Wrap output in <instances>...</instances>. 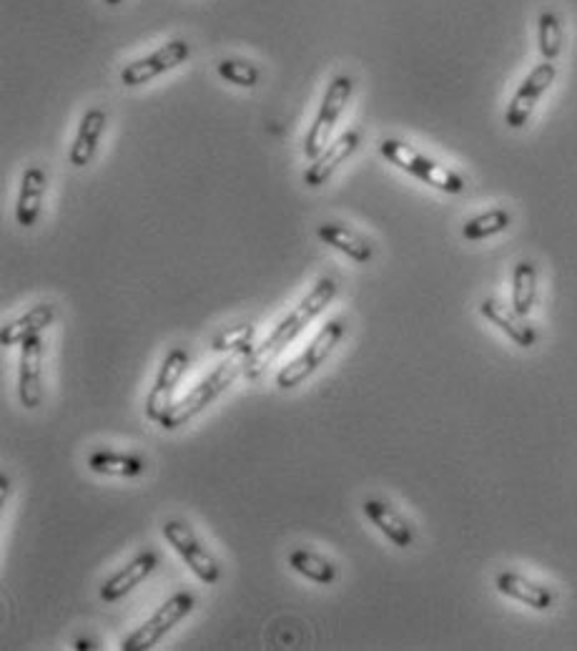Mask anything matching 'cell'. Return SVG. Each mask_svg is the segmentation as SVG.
Masks as SVG:
<instances>
[{"label": "cell", "mask_w": 577, "mask_h": 651, "mask_svg": "<svg viewBox=\"0 0 577 651\" xmlns=\"http://www.w3.org/2000/svg\"><path fill=\"white\" fill-rule=\"evenodd\" d=\"M337 279L334 277H319L317 282L311 284V290L304 294V300L296 304V307L288 312V315L279 323L271 335L267 337L259 348H254V352L246 360V377H259L261 372L269 368V362H274L279 354H282L288 345H292L296 337H299L304 329H307L314 319L319 315H325V310L337 298Z\"/></svg>", "instance_id": "obj_1"}, {"label": "cell", "mask_w": 577, "mask_h": 651, "mask_svg": "<svg viewBox=\"0 0 577 651\" xmlns=\"http://www.w3.org/2000/svg\"><path fill=\"white\" fill-rule=\"evenodd\" d=\"M246 360H249V354L246 352L228 354L222 365H216L207 377L201 380V383L193 385L181 400H176L172 405V410L161 418L158 426L164 430H178L189 426L191 420H197L211 403L219 400V397H222L228 387L236 383V380L246 375Z\"/></svg>", "instance_id": "obj_2"}, {"label": "cell", "mask_w": 577, "mask_h": 651, "mask_svg": "<svg viewBox=\"0 0 577 651\" xmlns=\"http://www.w3.org/2000/svg\"><path fill=\"white\" fill-rule=\"evenodd\" d=\"M379 154L381 159H387L389 164L402 168L404 174L414 176L422 184L432 186V189L445 191V194H462L467 189V182L460 174L452 172L443 164H437L435 159L424 156L422 151H417L410 143L402 139H381L379 141Z\"/></svg>", "instance_id": "obj_3"}, {"label": "cell", "mask_w": 577, "mask_h": 651, "mask_svg": "<svg viewBox=\"0 0 577 651\" xmlns=\"http://www.w3.org/2000/svg\"><path fill=\"white\" fill-rule=\"evenodd\" d=\"M344 335H346L344 317H334L321 325L319 333L311 337L307 348L276 372V387H282V391H294V387H299L304 380H309L314 372L332 358V352L337 350V345L344 340Z\"/></svg>", "instance_id": "obj_4"}, {"label": "cell", "mask_w": 577, "mask_h": 651, "mask_svg": "<svg viewBox=\"0 0 577 651\" xmlns=\"http://www.w3.org/2000/svg\"><path fill=\"white\" fill-rule=\"evenodd\" d=\"M354 96V81L350 73H334L332 81L327 83L321 104L314 114V121L309 124L307 137H304V156L317 159L321 151L327 149V143L332 141V133L337 129L339 118H342L344 108L350 106Z\"/></svg>", "instance_id": "obj_5"}, {"label": "cell", "mask_w": 577, "mask_h": 651, "mask_svg": "<svg viewBox=\"0 0 577 651\" xmlns=\"http://www.w3.org/2000/svg\"><path fill=\"white\" fill-rule=\"evenodd\" d=\"M191 58V44L181 36L168 38L158 48L151 50L146 56L133 58V61L123 63L118 71V81L126 89H141L146 83L161 79V75L176 71L178 66H184Z\"/></svg>", "instance_id": "obj_6"}, {"label": "cell", "mask_w": 577, "mask_h": 651, "mask_svg": "<svg viewBox=\"0 0 577 651\" xmlns=\"http://www.w3.org/2000/svg\"><path fill=\"white\" fill-rule=\"evenodd\" d=\"M193 606H197V598H193V594H189V591H176V594L168 596L166 602L161 604L156 612L141 624L139 629L131 631L129 637L123 639L121 649L123 651L154 649L168 631L178 627V624H181L186 616L193 612Z\"/></svg>", "instance_id": "obj_7"}, {"label": "cell", "mask_w": 577, "mask_h": 651, "mask_svg": "<svg viewBox=\"0 0 577 651\" xmlns=\"http://www.w3.org/2000/svg\"><path fill=\"white\" fill-rule=\"evenodd\" d=\"M161 534H164L166 544L174 548L176 556L189 566L193 577H197L201 583H207V586L219 583V579H222V563H219L216 556L201 544L189 523L172 519L161 526Z\"/></svg>", "instance_id": "obj_8"}, {"label": "cell", "mask_w": 577, "mask_h": 651, "mask_svg": "<svg viewBox=\"0 0 577 651\" xmlns=\"http://www.w3.org/2000/svg\"><path fill=\"white\" fill-rule=\"evenodd\" d=\"M557 79V66L553 61H542L534 66V69L525 75L520 86L513 93L510 104L505 108V124L507 129L520 131L530 124V118L538 108L540 98L545 96Z\"/></svg>", "instance_id": "obj_9"}, {"label": "cell", "mask_w": 577, "mask_h": 651, "mask_svg": "<svg viewBox=\"0 0 577 651\" xmlns=\"http://www.w3.org/2000/svg\"><path fill=\"white\" fill-rule=\"evenodd\" d=\"M189 350L181 348V345L168 350L166 358L161 360L154 385H151L146 395V418L151 422H161V418L172 410V405L176 403L174 395L178 391V383H181L186 375V370H189Z\"/></svg>", "instance_id": "obj_10"}, {"label": "cell", "mask_w": 577, "mask_h": 651, "mask_svg": "<svg viewBox=\"0 0 577 651\" xmlns=\"http://www.w3.org/2000/svg\"><path fill=\"white\" fill-rule=\"evenodd\" d=\"M360 143H362V133L356 129L344 131L342 137L329 141L327 149L321 151L317 159H311L309 166L304 168V176H302L304 186H309V189H319V186L329 184V179H332V176L339 172V166L350 162V159L356 154Z\"/></svg>", "instance_id": "obj_11"}, {"label": "cell", "mask_w": 577, "mask_h": 651, "mask_svg": "<svg viewBox=\"0 0 577 651\" xmlns=\"http://www.w3.org/2000/svg\"><path fill=\"white\" fill-rule=\"evenodd\" d=\"M44 337L21 345L19 360V403L25 410H36L44 403Z\"/></svg>", "instance_id": "obj_12"}, {"label": "cell", "mask_w": 577, "mask_h": 651, "mask_svg": "<svg viewBox=\"0 0 577 651\" xmlns=\"http://www.w3.org/2000/svg\"><path fill=\"white\" fill-rule=\"evenodd\" d=\"M48 194V172L40 164H31L23 168L19 197H15V224L23 230H33L44 214Z\"/></svg>", "instance_id": "obj_13"}, {"label": "cell", "mask_w": 577, "mask_h": 651, "mask_svg": "<svg viewBox=\"0 0 577 651\" xmlns=\"http://www.w3.org/2000/svg\"><path fill=\"white\" fill-rule=\"evenodd\" d=\"M108 126V112L101 106H91L89 112H83L79 129H75V137L71 149H68V164L73 168H86L93 156L98 154L101 139H104Z\"/></svg>", "instance_id": "obj_14"}, {"label": "cell", "mask_w": 577, "mask_h": 651, "mask_svg": "<svg viewBox=\"0 0 577 651\" xmlns=\"http://www.w3.org/2000/svg\"><path fill=\"white\" fill-rule=\"evenodd\" d=\"M317 240L327 244L329 249L352 259L354 265H369L372 257H375V247H372L367 236H362L360 232L342 222H321L317 226Z\"/></svg>", "instance_id": "obj_15"}, {"label": "cell", "mask_w": 577, "mask_h": 651, "mask_svg": "<svg viewBox=\"0 0 577 651\" xmlns=\"http://www.w3.org/2000/svg\"><path fill=\"white\" fill-rule=\"evenodd\" d=\"M158 556L154 551H143L123 566L121 571H116L111 579H108L104 586H101V602L104 604H116L121 602L123 596H129L131 591L139 586V583L146 581L151 573L156 571Z\"/></svg>", "instance_id": "obj_16"}, {"label": "cell", "mask_w": 577, "mask_h": 651, "mask_svg": "<svg viewBox=\"0 0 577 651\" xmlns=\"http://www.w3.org/2000/svg\"><path fill=\"white\" fill-rule=\"evenodd\" d=\"M480 315L487 319V323L495 325L497 329L510 337V340L517 345V348L530 350L534 342H538V333L528 325V319L522 315H517L513 304H505L497 298H487L480 302Z\"/></svg>", "instance_id": "obj_17"}, {"label": "cell", "mask_w": 577, "mask_h": 651, "mask_svg": "<svg viewBox=\"0 0 577 651\" xmlns=\"http://www.w3.org/2000/svg\"><path fill=\"white\" fill-rule=\"evenodd\" d=\"M56 319V307L50 302H40L33 304L28 312L13 317L11 323H5L3 329H0V342L3 348H15V345H23L33 340V337L44 335L46 329L54 325Z\"/></svg>", "instance_id": "obj_18"}, {"label": "cell", "mask_w": 577, "mask_h": 651, "mask_svg": "<svg viewBox=\"0 0 577 651\" xmlns=\"http://www.w3.org/2000/svg\"><path fill=\"white\" fill-rule=\"evenodd\" d=\"M362 511L372 521V526H377L379 534H385V538L392 540V546L410 548L414 544L412 526L395 505L381 501V498H367L362 503Z\"/></svg>", "instance_id": "obj_19"}, {"label": "cell", "mask_w": 577, "mask_h": 651, "mask_svg": "<svg viewBox=\"0 0 577 651\" xmlns=\"http://www.w3.org/2000/svg\"><path fill=\"white\" fill-rule=\"evenodd\" d=\"M495 586L503 596L515 598V602L530 606V608H534V612H547V608H553V604H555L553 591H550L547 586H542V583H534L530 579L520 577V573H515V571L497 573Z\"/></svg>", "instance_id": "obj_20"}, {"label": "cell", "mask_w": 577, "mask_h": 651, "mask_svg": "<svg viewBox=\"0 0 577 651\" xmlns=\"http://www.w3.org/2000/svg\"><path fill=\"white\" fill-rule=\"evenodd\" d=\"M89 470L106 478H139L146 473V461L136 453L118 451H93L89 455Z\"/></svg>", "instance_id": "obj_21"}, {"label": "cell", "mask_w": 577, "mask_h": 651, "mask_svg": "<svg viewBox=\"0 0 577 651\" xmlns=\"http://www.w3.org/2000/svg\"><path fill=\"white\" fill-rule=\"evenodd\" d=\"M286 561L302 579L319 583V586H329L337 579V566L321 554L311 551V548H294Z\"/></svg>", "instance_id": "obj_22"}, {"label": "cell", "mask_w": 577, "mask_h": 651, "mask_svg": "<svg viewBox=\"0 0 577 651\" xmlns=\"http://www.w3.org/2000/svg\"><path fill=\"white\" fill-rule=\"evenodd\" d=\"M534 300H538V267H534V261L530 259H522L517 261L515 269H513V307L517 315L528 317L532 307H534Z\"/></svg>", "instance_id": "obj_23"}, {"label": "cell", "mask_w": 577, "mask_h": 651, "mask_svg": "<svg viewBox=\"0 0 577 651\" xmlns=\"http://www.w3.org/2000/svg\"><path fill=\"white\" fill-rule=\"evenodd\" d=\"M510 224H513L510 209L495 207V209L482 211L478 217L467 219L462 224V236L467 242H482V240H490V236L507 232L510 230Z\"/></svg>", "instance_id": "obj_24"}, {"label": "cell", "mask_w": 577, "mask_h": 651, "mask_svg": "<svg viewBox=\"0 0 577 651\" xmlns=\"http://www.w3.org/2000/svg\"><path fill=\"white\" fill-rule=\"evenodd\" d=\"M216 75L224 83L234 89H244L251 91L261 83V69L249 58H239V56H226L216 61Z\"/></svg>", "instance_id": "obj_25"}, {"label": "cell", "mask_w": 577, "mask_h": 651, "mask_svg": "<svg viewBox=\"0 0 577 651\" xmlns=\"http://www.w3.org/2000/svg\"><path fill=\"white\" fill-rule=\"evenodd\" d=\"M563 48H565L563 21H560V15L555 11L545 8V11L538 15V50L542 61L555 63L560 54H563Z\"/></svg>", "instance_id": "obj_26"}, {"label": "cell", "mask_w": 577, "mask_h": 651, "mask_svg": "<svg viewBox=\"0 0 577 651\" xmlns=\"http://www.w3.org/2000/svg\"><path fill=\"white\" fill-rule=\"evenodd\" d=\"M254 335H257V325L244 323V325H232L219 333L214 340H211V348L214 352H224V354H236V352H246L251 354L254 348Z\"/></svg>", "instance_id": "obj_27"}, {"label": "cell", "mask_w": 577, "mask_h": 651, "mask_svg": "<svg viewBox=\"0 0 577 651\" xmlns=\"http://www.w3.org/2000/svg\"><path fill=\"white\" fill-rule=\"evenodd\" d=\"M126 3V0H104V5L108 8H121Z\"/></svg>", "instance_id": "obj_28"}]
</instances>
